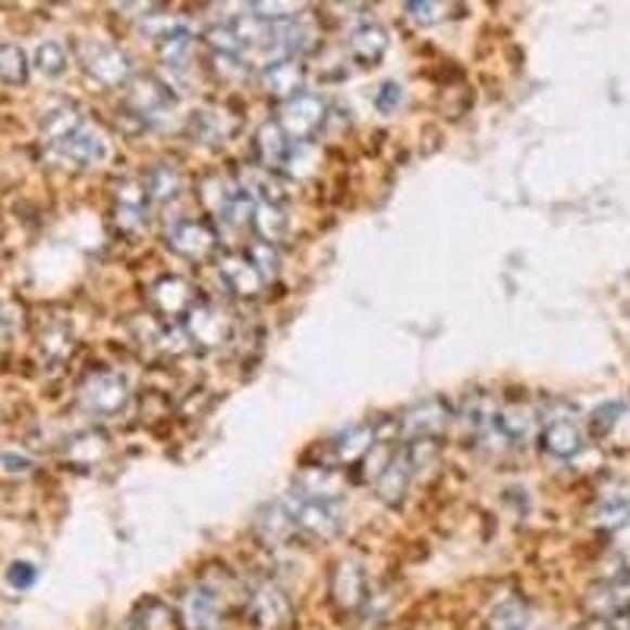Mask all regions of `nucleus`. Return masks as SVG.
Segmentation results:
<instances>
[{
  "label": "nucleus",
  "mask_w": 630,
  "mask_h": 630,
  "mask_svg": "<svg viewBox=\"0 0 630 630\" xmlns=\"http://www.w3.org/2000/svg\"><path fill=\"white\" fill-rule=\"evenodd\" d=\"M0 464L7 473H26L29 470V458H23V454H0Z\"/></svg>",
  "instance_id": "42"
},
{
  "label": "nucleus",
  "mask_w": 630,
  "mask_h": 630,
  "mask_svg": "<svg viewBox=\"0 0 630 630\" xmlns=\"http://www.w3.org/2000/svg\"><path fill=\"white\" fill-rule=\"evenodd\" d=\"M130 107H133L142 120L158 124V120H167V117H170V111H173V95L167 92L158 79L142 76V79L130 82Z\"/></svg>",
  "instance_id": "11"
},
{
  "label": "nucleus",
  "mask_w": 630,
  "mask_h": 630,
  "mask_svg": "<svg viewBox=\"0 0 630 630\" xmlns=\"http://www.w3.org/2000/svg\"><path fill=\"white\" fill-rule=\"evenodd\" d=\"M193 44H196L193 33H190L187 26H180V23H177V26H170L167 33L158 35V57H162L170 69L187 67Z\"/></svg>",
  "instance_id": "26"
},
{
  "label": "nucleus",
  "mask_w": 630,
  "mask_h": 630,
  "mask_svg": "<svg viewBox=\"0 0 630 630\" xmlns=\"http://www.w3.org/2000/svg\"><path fill=\"white\" fill-rule=\"evenodd\" d=\"M180 628L183 630H221L224 608L221 596L211 587H193L180 596Z\"/></svg>",
  "instance_id": "9"
},
{
  "label": "nucleus",
  "mask_w": 630,
  "mask_h": 630,
  "mask_svg": "<svg viewBox=\"0 0 630 630\" xmlns=\"http://www.w3.org/2000/svg\"><path fill=\"white\" fill-rule=\"evenodd\" d=\"M236 117L231 111H221V107H202L190 117V133L202 145H221L228 142L231 133H236Z\"/></svg>",
  "instance_id": "16"
},
{
  "label": "nucleus",
  "mask_w": 630,
  "mask_h": 630,
  "mask_svg": "<svg viewBox=\"0 0 630 630\" xmlns=\"http://www.w3.org/2000/svg\"><path fill=\"white\" fill-rule=\"evenodd\" d=\"M183 190V180H180V170L173 165H155L149 170V183H145V193L149 200L165 205V202L177 200V193Z\"/></svg>",
  "instance_id": "31"
},
{
  "label": "nucleus",
  "mask_w": 630,
  "mask_h": 630,
  "mask_svg": "<svg viewBox=\"0 0 630 630\" xmlns=\"http://www.w3.org/2000/svg\"><path fill=\"white\" fill-rule=\"evenodd\" d=\"M530 426L532 420L527 416V410H520V407H511V410L498 413V429H501V435L507 441H524L530 435Z\"/></svg>",
  "instance_id": "35"
},
{
  "label": "nucleus",
  "mask_w": 630,
  "mask_h": 630,
  "mask_svg": "<svg viewBox=\"0 0 630 630\" xmlns=\"http://www.w3.org/2000/svg\"><path fill=\"white\" fill-rule=\"evenodd\" d=\"M35 580H38V570H35V564L13 562L10 567H7V583H10L13 590H29Z\"/></svg>",
  "instance_id": "40"
},
{
  "label": "nucleus",
  "mask_w": 630,
  "mask_h": 630,
  "mask_svg": "<svg viewBox=\"0 0 630 630\" xmlns=\"http://www.w3.org/2000/svg\"><path fill=\"white\" fill-rule=\"evenodd\" d=\"M253 231L259 233V240L262 243H278V240H284V233H287V215H284V208H278V205H262V202H256V208H253V224H249Z\"/></svg>",
  "instance_id": "30"
},
{
  "label": "nucleus",
  "mask_w": 630,
  "mask_h": 630,
  "mask_svg": "<svg viewBox=\"0 0 630 630\" xmlns=\"http://www.w3.org/2000/svg\"><path fill=\"white\" fill-rule=\"evenodd\" d=\"M51 152H54V158H57L61 165L92 167L107 158V142H104L95 130H89V127H86L82 133L73 136V139H67V142L51 145Z\"/></svg>",
  "instance_id": "12"
},
{
  "label": "nucleus",
  "mask_w": 630,
  "mask_h": 630,
  "mask_svg": "<svg viewBox=\"0 0 630 630\" xmlns=\"http://www.w3.org/2000/svg\"><path fill=\"white\" fill-rule=\"evenodd\" d=\"M29 79V57L16 44H0V82L23 86Z\"/></svg>",
  "instance_id": "32"
},
{
  "label": "nucleus",
  "mask_w": 630,
  "mask_h": 630,
  "mask_svg": "<svg viewBox=\"0 0 630 630\" xmlns=\"http://www.w3.org/2000/svg\"><path fill=\"white\" fill-rule=\"evenodd\" d=\"M79 64L82 69L101 82V86H124L130 82L133 76V61L127 51H120L117 44H107V41H99V38H82L79 41Z\"/></svg>",
  "instance_id": "1"
},
{
  "label": "nucleus",
  "mask_w": 630,
  "mask_h": 630,
  "mask_svg": "<svg viewBox=\"0 0 630 630\" xmlns=\"http://www.w3.org/2000/svg\"><path fill=\"white\" fill-rule=\"evenodd\" d=\"M183 332L190 340H196L200 347H218L224 340H231L233 334V316L224 306L215 303H202L183 319Z\"/></svg>",
  "instance_id": "7"
},
{
  "label": "nucleus",
  "mask_w": 630,
  "mask_h": 630,
  "mask_svg": "<svg viewBox=\"0 0 630 630\" xmlns=\"http://www.w3.org/2000/svg\"><path fill=\"white\" fill-rule=\"evenodd\" d=\"M130 398L127 382L117 372H92L82 385H79V403L95 413V416H111L117 413Z\"/></svg>",
  "instance_id": "5"
},
{
  "label": "nucleus",
  "mask_w": 630,
  "mask_h": 630,
  "mask_svg": "<svg viewBox=\"0 0 630 630\" xmlns=\"http://www.w3.org/2000/svg\"><path fill=\"white\" fill-rule=\"evenodd\" d=\"M262 86L271 99H278L281 104L294 101L303 95V86H306V69L299 67L297 61H274L262 69Z\"/></svg>",
  "instance_id": "15"
},
{
  "label": "nucleus",
  "mask_w": 630,
  "mask_h": 630,
  "mask_svg": "<svg viewBox=\"0 0 630 630\" xmlns=\"http://www.w3.org/2000/svg\"><path fill=\"white\" fill-rule=\"evenodd\" d=\"M593 524L599 530H621L630 524V486L621 483L615 489H608L599 498L593 507Z\"/></svg>",
  "instance_id": "22"
},
{
  "label": "nucleus",
  "mask_w": 630,
  "mask_h": 630,
  "mask_svg": "<svg viewBox=\"0 0 630 630\" xmlns=\"http://www.w3.org/2000/svg\"><path fill=\"white\" fill-rule=\"evenodd\" d=\"M243 190H240V183H231L228 177H221V173H211V177H205L200 183V196L202 205L215 215V218H221L228 208H231L236 196H240Z\"/></svg>",
  "instance_id": "27"
},
{
  "label": "nucleus",
  "mask_w": 630,
  "mask_h": 630,
  "mask_svg": "<svg viewBox=\"0 0 630 630\" xmlns=\"http://www.w3.org/2000/svg\"><path fill=\"white\" fill-rule=\"evenodd\" d=\"M621 416H625V403H621V400H608V403H602V407L593 410V416H590V432H593L596 438H602V435H608V432L621 423Z\"/></svg>",
  "instance_id": "36"
},
{
  "label": "nucleus",
  "mask_w": 630,
  "mask_h": 630,
  "mask_svg": "<svg viewBox=\"0 0 630 630\" xmlns=\"http://www.w3.org/2000/svg\"><path fill=\"white\" fill-rule=\"evenodd\" d=\"M332 602L344 612H357L365 602V567L357 558H344L332 570Z\"/></svg>",
  "instance_id": "10"
},
{
  "label": "nucleus",
  "mask_w": 630,
  "mask_h": 630,
  "mask_svg": "<svg viewBox=\"0 0 630 630\" xmlns=\"http://www.w3.org/2000/svg\"><path fill=\"white\" fill-rule=\"evenodd\" d=\"M35 67H38V73H44L48 79L64 76L69 67L67 48L61 41H41L38 51H35Z\"/></svg>",
  "instance_id": "33"
},
{
  "label": "nucleus",
  "mask_w": 630,
  "mask_h": 630,
  "mask_svg": "<svg viewBox=\"0 0 630 630\" xmlns=\"http://www.w3.org/2000/svg\"><path fill=\"white\" fill-rule=\"evenodd\" d=\"M400 101H403V89H400V82H382V86H378V95H375V107H378V114H391Z\"/></svg>",
  "instance_id": "41"
},
{
  "label": "nucleus",
  "mask_w": 630,
  "mask_h": 630,
  "mask_svg": "<svg viewBox=\"0 0 630 630\" xmlns=\"http://www.w3.org/2000/svg\"><path fill=\"white\" fill-rule=\"evenodd\" d=\"M218 274L233 297H259L266 287V278L259 274V268L243 256H224L218 262Z\"/></svg>",
  "instance_id": "14"
},
{
  "label": "nucleus",
  "mask_w": 630,
  "mask_h": 630,
  "mask_svg": "<svg viewBox=\"0 0 630 630\" xmlns=\"http://www.w3.org/2000/svg\"><path fill=\"white\" fill-rule=\"evenodd\" d=\"M539 445L545 454L558 458V461H570L583 448V432L577 429L574 420H552L539 435Z\"/></svg>",
  "instance_id": "20"
},
{
  "label": "nucleus",
  "mask_w": 630,
  "mask_h": 630,
  "mask_svg": "<svg viewBox=\"0 0 630 630\" xmlns=\"http://www.w3.org/2000/svg\"><path fill=\"white\" fill-rule=\"evenodd\" d=\"M205 41L215 51V57H243V51H246V44L236 38V33H233L228 23L224 26H211L205 33Z\"/></svg>",
  "instance_id": "34"
},
{
  "label": "nucleus",
  "mask_w": 630,
  "mask_h": 630,
  "mask_svg": "<svg viewBox=\"0 0 630 630\" xmlns=\"http://www.w3.org/2000/svg\"><path fill=\"white\" fill-rule=\"evenodd\" d=\"M325 117H329L325 101L319 99V95H312V92H303L294 101L281 104L274 120H278V127L284 130V136L291 142H309L312 136L325 127Z\"/></svg>",
  "instance_id": "2"
},
{
  "label": "nucleus",
  "mask_w": 630,
  "mask_h": 630,
  "mask_svg": "<svg viewBox=\"0 0 630 630\" xmlns=\"http://www.w3.org/2000/svg\"><path fill=\"white\" fill-rule=\"evenodd\" d=\"M259 530H262V536H268L271 542H284V539H291L294 532H299L291 504H287V501H271V504H266L262 514H259Z\"/></svg>",
  "instance_id": "28"
},
{
  "label": "nucleus",
  "mask_w": 630,
  "mask_h": 630,
  "mask_svg": "<svg viewBox=\"0 0 630 630\" xmlns=\"http://www.w3.org/2000/svg\"><path fill=\"white\" fill-rule=\"evenodd\" d=\"M82 130H86V117H82V111L76 104H54L41 117V133H44V139L51 145H61V142L79 136Z\"/></svg>",
  "instance_id": "19"
},
{
  "label": "nucleus",
  "mask_w": 630,
  "mask_h": 630,
  "mask_svg": "<svg viewBox=\"0 0 630 630\" xmlns=\"http://www.w3.org/2000/svg\"><path fill=\"white\" fill-rule=\"evenodd\" d=\"M372 445H375V435L369 426H350L332 438V451L340 464H353V461L365 458L372 451Z\"/></svg>",
  "instance_id": "25"
},
{
  "label": "nucleus",
  "mask_w": 630,
  "mask_h": 630,
  "mask_svg": "<svg viewBox=\"0 0 630 630\" xmlns=\"http://www.w3.org/2000/svg\"><path fill=\"white\" fill-rule=\"evenodd\" d=\"M448 420H451V410H448V403L445 400H420L416 407H410L407 410V416L400 420V426H403V435L407 438H435L438 432L448 426Z\"/></svg>",
  "instance_id": "13"
},
{
  "label": "nucleus",
  "mask_w": 630,
  "mask_h": 630,
  "mask_svg": "<svg viewBox=\"0 0 630 630\" xmlns=\"http://www.w3.org/2000/svg\"><path fill=\"white\" fill-rule=\"evenodd\" d=\"M527 625H530V608L524 599L517 596L501 599L498 605H492L489 621H486L489 630H524Z\"/></svg>",
  "instance_id": "29"
},
{
  "label": "nucleus",
  "mask_w": 630,
  "mask_h": 630,
  "mask_svg": "<svg viewBox=\"0 0 630 630\" xmlns=\"http://www.w3.org/2000/svg\"><path fill=\"white\" fill-rule=\"evenodd\" d=\"M152 299V309L162 316V319H187L196 306H200V291L187 281V278H177V274H167L158 278L149 291Z\"/></svg>",
  "instance_id": "6"
},
{
  "label": "nucleus",
  "mask_w": 630,
  "mask_h": 630,
  "mask_svg": "<svg viewBox=\"0 0 630 630\" xmlns=\"http://www.w3.org/2000/svg\"><path fill=\"white\" fill-rule=\"evenodd\" d=\"M167 246L170 253H177L180 259H190V262H205L215 256L218 249V233L215 228H208L205 221L196 218H180L167 228Z\"/></svg>",
  "instance_id": "4"
},
{
  "label": "nucleus",
  "mask_w": 630,
  "mask_h": 630,
  "mask_svg": "<svg viewBox=\"0 0 630 630\" xmlns=\"http://www.w3.org/2000/svg\"><path fill=\"white\" fill-rule=\"evenodd\" d=\"M388 44H391L388 29L378 26V23H363L350 35V54L360 67H378L382 57L388 54Z\"/></svg>",
  "instance_id": "17"
},
{
  "label": "nucleus",
  "mask_w": 630,
  "mask_h": 630,
  "mask_svg": "<svg viewBox=\"0 0 630 630\" xmlns=\"http://www.w3.org/2000/svg\"><path fill=\"white\" fill-rule=\"evenodd\" d=\"M410 479H413V454L410 448H400L378 476V498L385 504H400V498L410 492Z\"/></svg>",
  "instance_id": "18"
},
{
  "label": "nucleus",
  "mask_w": 630,
  "mask_h": 630,
  "mask_svg": "<svg viewBox=\"0 0 630 630\" xmlns=\"http://www.w3.org/2000/svg\"><path fill=\"white\" fill-rule=\"evenodd\" d=\"M294 142L284 136V130L278 127V120H268L259 127L256 133V158L266 170H284L287 158H291Z\"/></svg>",
  "instance_id": "21"
},
{
  "label": "nucleus",
  "mask_w": 630,
  "mask_h": 630,
  "mask_svg": "<svg viewBox=\"0 0 630 630\" xmlns=\"http://www.w3.org/2000/svg\"><path fill=\"white\" fill-rule=\"evenodd\" d=\"M284 170H287L291 177H306V173L312 170V149H309V142H294L291 158H287Z\"/></svg>",
  "instance_id": "39"
},
{
  "label": "nucleus",
  "mask_w": 630,
  "mask_h": 630,
  "mask_svg": "<svg viewBox=\"0 0 630 630\" xmlns=\"http://www.w3.org/2000/svg\"><path fill=\"white\" fill-rule=\"evenodd\" d=\"M291 511H294V520H297V530L319 539V542H332L334 536H340L344 530V520L340 514L334 511L332 501H319V498H303L297 501H287Z\"/></svg>",
  "instance_id": "8"
},
{
  "label": "nucleus",
  "mask_w": 630,
  "mask_h": 630,
  "mask_svg": "<svg viewBox=\"0 0 630 630\" xmlns=\"http://www.w3.org/2000/svg\"><path fill=\"white\" fill-rule=\"evenodd\" d=\"M291 599L274 583H259L246 596V621L253 630H284L291 625Z\"/></svg>",
  "instance_id": "3"
},
{
  "label": "nucleus",
  "mask_w": 630,
  "mask_h": 630,
  "mask_svg": "<svg viewBox=\"0 0 630 630\" xmlns=\"http://www.w3.org/2000/svg\"><path fill=\"white\" fill-rule=\"evenodd\" d=\"M403 10L416 23L432 26V23H441L445 20V10H458V7H451V3H429V0H410V3H403Z\"/></svg>",
  "instance_id": "38"
},
{
  "label": "nucleus",
  "mask_w": 630,
  "mask_h": 630,
  "mask_svg": "<svg viewBox=\"0 0 630 630\" xmlns=\"http://www.w3.org/2000/svg\"><path fill=\"white\" fill-rule=\"evenodd\" d=\"M246 259L253 262V266L259 268V274L266 278V284L278 274V249L271 246V243H262V240H256L249 249H246Z\"/></svg>",
  "instance_id": "37"
},
{
  "label": "nucleus",
  "mask_w": 630,
  "mask_h": 630,
  "mask_svg": "<svg viewBox=\"0 0 630 630\" xmlns=\"http://www.w3.org/2000/svg\"><path fill=\"white\" fill-rule=\"evenodd\" d=\"M240 190L249 196L253 202H262V205H278V208H284V202H287V190H284V183L278 180V177H271L266 167L262 170H246L243 173V180H240Z\"/></svg>",
  "instance_id": "24"
},
{
  "label": "nucleus",
  "mask_w": 630,
  "mask_h": 630,
  "mask_svg": "<svg viewBox=\"0 0 630 630\" xmlns=\"http://www.w3.org/2000/svg\"><path fill=\"white\" fill-rule=\"evenodd\" d=\"M587 608L608 621V618H618V615H628L630 612V580H608L596 587L590 599H587Z\"/></svg>",
  "instance_id": "23"
}]
</instances>
